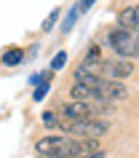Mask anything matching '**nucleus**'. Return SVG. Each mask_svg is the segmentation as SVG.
I'll use <instances>...</instances> for the list:
<instances>
[{
    "label": "nucleus",
    "mask_w": 139,
    "mask_h": 158,
    "mask_svg": "<svg viewBox=\"0 0 139 158\" xmlns=\"http://www.w3.org/2000/svg\"><path fill=\"white\" fill-rule=\"evenodd\" d=\"M70 97H72L75 102H83V105H91L94 110H99L104 102H102V97H99V91L94 89V86H86V83H72V89H70Z\"/></svg>",
    "instance_id": "20e7f679"
},
{
    "label": "nucleus",
    "mask_w": 139,
    "mask_h": 158,
    "mask_svg": "<svg viewBox=\"0 0 139 158\" xmlns=\"http://www.w3.org/2000/svg\"><path fill=\"white\" fill-rule=\"evenodd\" d=\"M134 73V64L131 59H102V67H99V78L102 81H115V83H123V78H129Z\"/></svg>",
    "instance_id": "7ed1b4c3"
},
{
    "label": "nucleus",
    "mask_w": 139,
    "mask_h": 158,
    "mask_svg": "<svg viewBox=\"0 0 139 158\" xmlns=\"http://www.w3.org/2000/svg\"><path fill=\"white\" fill-rule=\"evenodd\" d=\"M96 91H99V97H102V102H104V105H112V102H123L126 97H129L126 86H123V83H115V81H99Z\"/></svg>",
    "instance_id": "39448f33"
},
{
    "label": "nucleus",
    "mask_w": 139,
    "mask_h": 158,
    "mask_svg": "<svg viewBox=\"0 0 139 158\" xmlns=\"http://www.w3.org/2000/svg\"><path fill=\"white\" fill-rule=\"evenodd\" d=\"M46 91H48V83H43V86H38V89H35V99L40 102L43 97H46Z\"/></svg>",
    "instance_id": "ddd939ff"
},
{
    "label": "nucleus",
    "mask_w": 139,
    "mask_h": 158,
    "mask_svg": "<svg viewBox=\"0 0 139 158\" xmlns=\"http://www.w3.org/2000/svg\"><path fill=\"white\" fill-rule=\"evenodd\" d=\"M96 110L91 107V105H83V102H64L62 107H59V115L67 118V121H86V118H94Z\"/></svg>",
    "instance_id": "423d86ee"
},
{
    "label": "nucleus",
    "mask_w": 139,
    "mask_h": 158,
    "mask_svg": "<svg viewBox=\"0 0 139 158\" xmlns=\"http://www.w3.org/2000/svg\"><path fill=\"white\" fill-rule=\"evenodd\" d=\"M96 139H75L67 134H48L35 142V153L40 158H80L94 156Z\"/></svg>",
    "instance_id": "f257e3e1"
},
{
    "label": "nucleus",
    "mask_w": 139,
    "mask_h": 158,
    "mask_svg": "<svg viewBox=\"0 0 139 158\" xmlns=\"http://www.w3.org/2000/svg\"><path fill=\"white\" fill-rule=\"evenodd\" d=\"M78 16H80V8H78V6H72V8H70V14H67V19H64V24H62V30H64V32H70V30H72V24L78 22Z\"/></svg>",
    "instance_id": "1a4fd4ad"
},
{
    "label": "nucleus",
    "mask_w": 139,
    "mask_h": 158,
    "mask_svg": "<svg viewBox=\"0 0 139 158\" xmlns=\"http://www.w3.org/2000/svg\"><path fill=\"white\" fill-rule=\"evenodd\" d=\"M91 6H94V0H80V3H78V8H80V11L91 8Z\"/></svg>",
    "instance_id": "4468645a"
},
{
    "label": "nucleus",
    "mask_w": 139,
    "mask_h": 158,
    "mask_svg": "<svg viewBox=\"0 0 139 158\" xmlns=\"http://www.w3.org/2000/svg\"><path fill=\"white\" fill-rule=\"evenodd\" d=\"M22 59H24V51H22V48H8L6 54H3V64L14 67V64H19Z\"/></svg>",
    "instance_id": "6e6552de"
},
{
    "label": "nucleus",
    "mask_w": 139,
    "mask_h": 158,
    "mask_svg": "<svg viewBox=\"0 0 139 158\" xmlns=\"http://www.w3.org/2000/svg\"><path fill=\"white\" fill-rule=\"evenodd\" d=\"M43 126H46V129H59V115L51 113V110H46V113H43Z\"/></svg>",
    "instance_id": "9d476101"
},
{
    "label": "nucleus",
    "mask_w": 139,
    "mask_h": 158,
    "mask_svg": "<svg viewBox=\"0 0 139 158\" xmlns=\"http://www.w3.org/2000/svg\"><path fill=\"white\" fill-rule=\"evenodd\" d=\"M107 40H110L112 51H115L121 59H134V56H139V32H131V30L115 27L112 32L107 35Z\"/></svg>",
    "instance_id": "f03ea898"
},
{
    "label": "nucleus",
    "mask_w": 139,
    "mask_h": 158,
    "mask_svg": "<svg viewBox=\"0 0 139 158\" xmlns=\"http://www.w3.org/2000/svg\"><path fill=\"white\" fill-rule=\"evenodd\" d=\"M64 64H67V54H64V51H59V54H56V59L51 62V73H56V70H62Z\"/></svg>",
    "instance_id": "9b49d317"
},
{
    "label": "nucleus",
    "mask_w": 139,
    "mask_h": 158,
    "mask_svg": "<svg viewBox=\"0 0 139 158\" xmlns=\"http://www.w3.org/2000/svg\"><path fill=\"white\" fill-rule=\"evenodd\" d=\"M118 27L123 30H131V32H139V6H129L118 14Z\"/></svg>",
    "instance_id": "0eeeda50"
},
{
    "label": "nucleus",
    "mask_w": 139,
    "mask_h": 158,
    "mask_svg": "<svg viewBox=\"0 0 139 158\" xmlns=\"http://www.w3.org/2000/svg\"><path fill=\"white\" fill-rule=\"evenodd\" d=\"M56 19H59V8H54V11H51V14H48V19H46V22H43V30H46V32H48L51 27L56 24Z\"/></svg>",
    "instance_id": "f8f14e48"
}]
</instances>
